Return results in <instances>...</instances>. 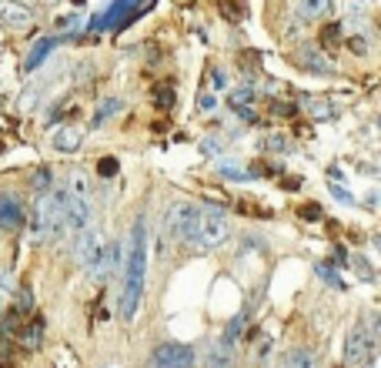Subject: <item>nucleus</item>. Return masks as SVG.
<instances>
[{"mask_svg":"<svg viewBox=\"0 0 381 368\" xmlns=\"http://www.w3.org/2000/svg\"><path fill=\"white\" fill-rule=\"evenodd\" d=\"M264 148H268V151H288V144L281 141V134H271V137L264 141Z\"/></svg>","mask_w":381,"mask_h":368,"instance_id":"27","label":"nucleus"},{"mask_svg":"<svg viewBox=\"0 0 381 368\" xmlns=\"http://www.w3.org/2000/svg\"><path fill=\"white\" fill-rule=\"evenodd\" d=\"M24 225V205L17 194L3 191L0 194V231H17Z\"/></svg>","mask_w":381,"mask_h":368,"instance_id":"6","label":"nucleus"},{"mask_svg":"<svg viewBox=\"0 0 381 368\" xmlns=\"http://www.w3.org/2000/svg\"><path fill=\"white\" fill-rule=\"evenodd\" d=\"M121 111V101L117 97H107V101H101V107H97V114H94V124H104L111 114H117Z\"/></svg>","mask_w":381,"mask_h":368,"instance_id":"17","label":"nucleus"},{"mask_svg":"<svg viewBox=\"0 0 381 368\" xmlns=\"http://www.w3.org/2000/svg\"><path fill=\"white\" fill-rule=\"evenodd\" d=\"M271 114H278V117H295L298 107L288 104V101H275V104H271Z\"/></svg>","mask_w":381,"mask_h":368,"instance_id":"25","label":"nucleus"},{"mask_svg":"<svg viewBox=\"0 0 381 368\" xmlns=\"http://www.w3.org/2000/svg\"><path fill=\"white\" fill-rule=\"evenodd\" d=\"M311 117H318V121L334 117V104L331 101H311Z\"/></svg>","mask_w":381,"mask_h":368,"instance_id":"21","label":"nucleus"},{"mask_svg":"<svg viewBox=\"0 0 381 368\" xmlns=\"http://www.w3.org/2000/svg\"><path fill=\"white\" fill-rule=\"evenodd\" d=\"M218 171H221L224 178H231V181H244V178H248V168H234V161H221Z\"/></svg>","mask_w":381,"mask_h":368,"instance_id":"19","label":"nucleus"},{"mask_svg":"<svg viewBox=\"0 0 381 368\" xmlns=\"http://www.w3.org/2000/svg\"><path fill=\"white\" fill-rule=\"evenodd\" d=\"M148 368H194V348L181 342L157 345L148 358Z\"/></svg>","mask_w":381,"mask_h":368,"instance_id":"4","label":"nucleus"},{"mask_svg":"<svg viewBox=\"0 0 381 368\" xmlns=\"http://www.w3.org/2000/svg\"><path fill=\"white\" fill-rule=\"evenodd\" d=\"M321 47H328V51H334L338 44H341V24H325L321 27Z\"/></svg>","mask_w":381,"mask_h":368,"instance_id":"15","label":"nucleus"},{"mask_svg":"<svg viewBox=\"0 0 381 368\" xmlns=\"http://www.w3.org/2000/svg\"><path fill=\"white\" fill-rule=\"evenodd\" d=\"M218 7H221V14H224L228 21H241V17H244V3H241V0H221Z\"/></svg>","mask_w":381,"mask_h":368,"instance_id":"18","label":"nucleus"},{"mask_svg":"<svg viewBox=\"0 0 381 368\" xmlns=\"http://www.w3.org/2000/svg\"><path fill=\"white\" fill-rule=\"evenodd\" d=\"M295 64H298L301 71H311V74H334V64H331L325 54L311 51V47H301V51L295 54Z\"/></svg>","mask_w":381,"mask_h":368,"instance_id":"8","label":"nucleus"},{"mask_svg":"<svg viewBox=\"0 0 381 368\" xmlns=\"http://www.w3.org/2000/svg\"><path fill=\"white\" fill-rule=\"evenodd\" d=\"M144 264H148V241H144V218L137 214L124 251V295H121V318L124 321H134V315H137V305L144 295Z\"/></svg>","mask_w":381,"mask_h":368,"instance_id":"1","label":"nucleus"},{"mask_svg":"<svg viewBox=\"0 0 381 368\" xmlns=\"http://www.w3.org/2000/svg\"><path fill=\"white\" fill-rule=\"evenodd\" d=\"M154 104L161 107V111L174 107V87H171V84H157V87H154Z\"/></svg>","mask_w":381,"mask_h":368,"instance_id":"16","label":"nucleus"},{"mask_svg":"<svg viewBox=\"0 0 381 368\" xmlns=\"http://www.w3.org/2000/svg\"><path fill=\"white\" fill-rule=\"evenodd\" d=\"M331 194H334V198H338L341 205H351V201H355V198H351V194H348V191H345L341 184H331Z\"/></svg>","mask_w":381,"mask_h":368,"instance_id":"26","label":"nucleus"},{"mask_svg":"<svg viewBox=\"0 0 381 368\" xmlns=\"http://www.w3.org/2000/svg\"><path fill=\"white\" fill-rule=\"evenodd\" d=\"M97 174H101V178L117 174V158H101V161H97Z\"/></svg>","mask_w":381,"mask_h":368,"instance_id":"24","label":"nucleus"},{"mask_svg":"<svg viewBox=\"0 0 381 368\" xmlns=\"http://www.w3.org/2000/svg\"><path fill=\"white\" fill-rule=\"evenodd\" d=\"M298 218H301V221H321V205H314V201H305V205L298 208Z\"/></svg>","mask_w":381,"mask_h":368,"instance_id":"22","label":"nucleus"},{"mask_svg":"<svg viewBox=\"0 0 381 368\" xmlns=\"http://www.w3.org/2000/svg\"><path fill=\"white\" fill-rule=\"evenodd\" d=\"M231 235L228 214L221 208H201V225H198V244L201 248H221Z\"/></svg>","mask_w":381,"mask_h":368,"instance_id":"2","label":"nucleus"},{"mask_svg":"<svg viewBox=\"0 0 381 368\" xmlns=\"http://www.w3.org/2000/svg\"><path fill=\"white\" fill-rule=\"evenodd\" d=\"M207 78H211V87H214V91H228V74H224L221 67H211Z\"/></svg>","mask_w":381,"mask_h":368,"instance_id":"23","label":"nucleus"},{"mask_svg":"<svg viewBox=\"0 0 381 368\" xmlns=\"http://www.w3.org/2000/svg\"><path fill=\"white\" fill-rule=\"evenodd\" d=\"M251 101H254V87H251V84H244V87L231 91V97H228L231 111H244V107H251Z\"/></svg>","mask_w":381,"mask_h":368,"instance_id":"14","label":"nucleus"},{"mask_svg":"<svg viewBox=\"0 0 381 368\" xmlns=\"http://www.w3.org/2000/svg\"><path fill=\"white\" fill-rule=\"evenodd\" d=\"M77 262L87 275L94 278H104V238L91 228L80 231V241H77Z\"/></svg>","mask_w":381,"mask_h":368,"instance_id":"3","label":"nucleus"},{"mask_svg":"<svg viewBox=\"0 0 381 368\" xmlns=\"http://www.w3.org/2000/svg\"><path fill=\"white\" fill-rule=\"evenodd\" d=\"M0 21L7 24V30H27V27L34 24V14L27 10L24 3H14V0H7V3H0Z\"/></svg>","mask_w":381,"mask_h":368,"instance_id":"7","label":"nucleus"},{"mask_svg":"<svg viewBox=\"0 0 381 368\" xmlns=\"http://www.w3.org/2000/svg\"><path fill=\"white\" fill-rule=\"evenodd\" d=\"M198 104H201V111H214V104H218V101H214L211 94H201V97H198Z\"/></svg>","mask_w":381,"mask_h":368,"instance_id":"29","label":"nucleus"},{"mask_svg":"<svg viewBox=\"0 0 381 368\" xmlns=\"http://www.w3.org/2000/svg\"><path fill=\"white\" fill-rule=\"evenodd\" d=\"M241 328H244V315L231 318V325H228V332H224V338H221V342H224V345H234V342H238V335H241Z\"/></svg>","mask_w":381,"mask_h":368,"instance_id":"20","label":"nucleus"},{"mask_svg":"<svg viewBox=\"0 0 381 368\" xmlns=\"http://www.w3.org/2000/svg\"><path fill=\"white\" fill-rule=\"evenodd\" d=\"M278 368H314V355L308 348H291L284 358H281Z\"/></svg>","mask_w":381,"mask_h":368,"instance_id":"13","label":"nucleus"},{"mask_svg":"<svg viewBox=\"0 0 381 368\" xmlns=\"http://www.w3.org/2000/svg\"><path fill=\"white\" fill-rule=\"evenodd\" d=\"M204 368H238L234 365V352H231V345H214L207 355H204Z\"/></svg>","mask_w":381,"mask_h":368,"instance_id":"11","label":"nucleus"},{"mask_svg":"<svg viewBox=\"0 0 381 368\" xmlns=\"http://www.w3.org/2000/svg\"><path fill=\"white\" fill-rule=\"evenodd\" d=\"M54 37H44V41H37L34 47H30V54H27V60H24V71H34V67H41L44 64V57L54 51Z\"/></svg>","mask_w":381,"mask_h":368,"instance_id":"12","label":"nucleus"},{"mask_svg":"<svg viewBox=\"0 0 381 368\" xmlns=\"http://www.w3.org/2000/svg\"><path fill=\"white\" fill-rule=\"evenodd\" d=\"M331 10H334V0H298L295 3V14L301 21H325Z\"/></svg>","mask_w":381,"mask_h":368,"instance_id":"10","label":"nucleus"},{"mask_svg":"<svg viewBox=\"0 0 381 368\" xmlns=\"http://www.w3.org/2000/svg\"><path fill=\"white\" fill-rule=\"evenodd\" d=\"M51 144L60 151V154H74V151H80V144H84V131H80V128H71V124H64V128L54 131Z\"/></svg>","mask_w":381,"mask_h":368,"instance_id":"9","label":"nucleus"},{"mask_svg":"<svg viewBox=\"0 0 381 368\" xmlns=\"http://www.w3.org/2000/svg\"><path fill=\"white\" fill-rule=\"evenodd\" d=\"M371 355H375V335H371L365 325H355V328L348 332V342H345L348 365H365V362H371Z\"/></svg>","mask_w":381,"mask_h":368,"instance_id":"5","label":"nucleus"},{"mask_svg":"<svg viewBox=\"0 0 381 368\" xmlns=\"http://www.w3.org/2000/svg\"><path fill=\"white\" fill-rule=\"evenodd\" d=\"M348 47H351L355 54H365V51H368V44H365L361 37H351V41H348Z\"/></svg>","mask_w":381,"mask_h":368,"instance_id":"28","label":"nucleus"}]
</instances>
